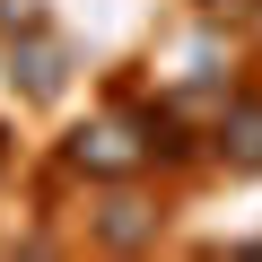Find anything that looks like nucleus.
Listing matches in <instances>:
<instances>
[{"label":"nucleus","instance_id":"obj_1","mask_svg":"<svg viewBox=\"0 0 262 262\" xmlns=\"http://www.w3.org/2000/svg\"><path fill=\"white\" fill-rule=\"evenodd\" d=\"M149 158V140H131V122H88L70 140V166H96V175H131Z\"/></svg>","mask_w":262,"mask_h":262},{"label":"nucleus","instance_id":"obj_2","mask_svg":"<svg viewBox=\"0 0 262 262\" xmlns=\"http://www.w3.org/2000/svg\"><path fill=\"white\" fill-rule=\"evenodd\" d=\"M219 149H227V166L262 175V96H236V105L219 114Z\"/></svg>","mask_w":262,"mask_h":262},{"label":"nucleus","instance_id":"obj_3","mask_svg":"<svg viewBox=\"0 0 262 262\" xmlns=\"http://www.w3.org/2000/svg\"><path fill=\"white\" fill-rule=\"evenodd\" d=\"M96 236H105V245H149V236H158V210L131 201V192H114V201L96 210Z\"/></svg>","mask_w":262,"mask_h":262},{"label":"nucleus","instance_id":"obj_4","mask_svg":"<svg viewBox=\"0 0 262 262\" xmlns=\"http://www.w3.org/2000/svg\"><path fill=\"white\" fill-rule=\"evenodd\" d=\"M9 79H18L27 96H53V88H61V44H53V35L35 27V44L18 53V70H9Z\"/></svg>","mask_w":262,"mask_h":262},{"label":"nucleus","instance_id":"obj_5","mask_svg":"<svg viewBox=\"0 0 262 262\" xmlns=\"http://www.w3.org/2000/svg\"><path fill=\"white\" fill-rule=\"evenodd\" d=\"M0 27H9V35H35L44 9H35V0H0Z\"/></svg>","mask_w":262,"mask_h":262}]
</instances>
